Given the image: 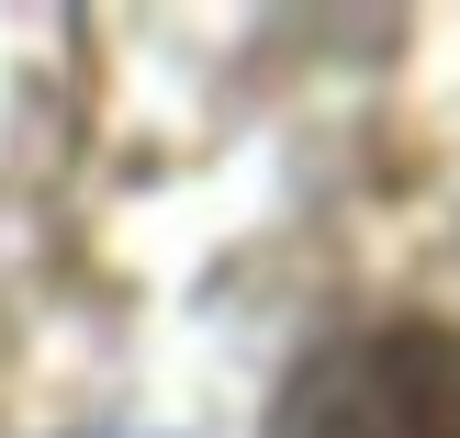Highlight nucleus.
I'll return each mask as SVG.
<instances>
[{"label": "nucleus", "instance_id": "1", "mask_svg": "<svg viewBox=\"0 0 460 438\" xmlns=\"http://www.w3.org/2000/svg\"><path fill=\"white\" fill-rule=\"evenodd\" d=\"M270 438H460V326L382 315V326L314 337L270 394Z\"/></svg>", "mask_w": 460, "mask_h": 438}]
</instances>
